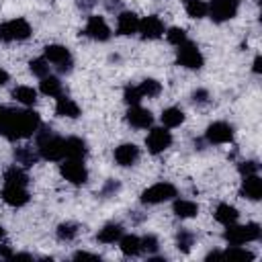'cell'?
I'll use <instances>...</instances> for the list:
<instances>
[{"label":"cell","mask_w":262,"mask_h":262,"mask_svg":"<svg viewBox=\"0 0 262 262\" xmlns=\"http://www.w3.org/2000/svg\"><path fill=\"white\" fill-rule=\"evenodd\" d=\"M41 129V117L35 111L4 108L0 117V135L6 139H25Z\"/></svg>","instance_id":"1"},{"label":"cell","mask_w":262,"mask_h":262,"mask_svg":"<svg viewBox=\"0 0 262 262\" xmlns=\"http://www.w3.org/2000/svg\"><path fill=\"white\" fill-rule=\"evenodd\" d=\"M37 151L43 160L49 162H59L63 160V139L59 135H55L51 129L43 127L41 131L37 129Z\"/></svg>","instance_id":"2"},{"label":"cell","mask_w":262,"mask_h":262,"mask_svg":"<svg viewBox=\"0 0 262 262\" xmlns=\"http://www.w3.org/2000/svg\"><path fill=\"white\" fill-rule=\"evenodd\" d=\"M260 237V225L258 223H246V225H227L223 231V239L229 246H244L248 242H256Z\"/></svg>","instance_id":"3"},{"label":"cell","mask_w":262,"mask_h":262,"mask_svg":"<svg viewBox=\"0 0 262 262\" xmlns=\"http://www.w3.org/2000/svg\"><path fill=\"white\" fill-rule=\"evenodd\" d=\"M31 37V25L25 18H12L0 25V41H25Z\"/></svg>","instance_id":"4"},{"label":"cell","mask_w":262,"mask_h":262,"mask_svg":"<svg viewBox=\"0 0 262 262\" xmlns=\"http://www.w3.org/2000/svg\"><path fill=\"white\" fill-rule=\"evenodd\" d=\"M176 61L182 66V68H188V70H199L203 68L205 63V57L203 53L199 51V47L190 41H184L182 45H178V51H176Z\"/></svg>","instance_id":"5"},{"label":"cell","mask_w":262,"mask_h":262,"mask_svg":"<svg viewBox=\"0 0 262 262\" xmlns=\"http://www.w3.org/2000/svg\"><path fill=\"white\" fill-rule=\"evenodd\" d=\"M176 196V186L170 184V182H158V184H151L149 188H145L141 192V203L145 205H158V203H164V201H170Z\"/></svg>","instance_id":"6"},{"label":"cell","mask_w":262,"mask_h":262,"mask_svg":"<svg viewBox=\"0 0 262 262\" xmlns=\"http://www.w3.org/2000/svg\"><path fill=\"white\" fill-rule=\"evenodd\" d=\"M145 145L149 154H162L172 145V133L168 131V127H151L145 137Z\"/></svg>","instance_id":"7"},{"label":"cell","mask_w":262,"mask_h":262,"mask_svg":"<svg viewBox=\"0 0 262 262\" xmlns=\"http://www.w3.org/2000/svg\"><path fill=\"white\" fill-rule=\"evenodd\" d=\"M239 0H211L209 2V12L215 23H225L237 14Z\"/></svg>","instance_id":"8"},{"label":"cell","mask_w":262,"mask_h":262,"mask_svg":"<svg viewBox=\"0 0 262 262\" xmlns=\"http://www.w3.org/2000/svg\"><path fill=\"white\" fill-rule=\"evenodd\" d=\"M59 172H61V176L68 180V182H72V184H76V186H80V184H84L86 180H88V170L84 168V164H82V160H66L61 166H59Z\"/></svg>","instance_id":"9"},{"label":"cell","mask_w":262,"mask_h":262,"mask_svg":"<svg viewBox=\"0 0 262 262\" xmlns=\"http://www.w3.org/2000/svg\"><path fill=\"white\" fill-rule=\"evenodd\" d=\"M45 59L53 66H57L59 72H70L72 70V55L70 49L63 45H47L45 47Z\"/></svg>","instance_id":"10"},{"label":"cell","mask_w":262,"mask_h":262,"mask_svg":"<svg viewBox=\"0 0 262 262\" xmlns=\"http://www.w3.org/2000/svg\"><path fill=\"white\" fill-rule=\"evenodd\" d=\"M205 137L209 143H229L233 139V127L225 121H215L207 127Z\"/></svg>","instance_id":"11"},{"label":"cell","mask_w":262,"mask_h":262,"mask_svg":"<svg viewBox=\"0 0 262 262\" xmlns=\"http://www.w3.org/2000/svg\"><path fill=\"white\" fill-rule=\"evenodd\" d=\"M84 35L94 39V41H108L111 39V29H108V25L102 16H90L86 27H84Z\"/></svg>","instance_id":"12"},{"label":"cell","mask_w":262,"mask_h":262,"mask_svg":"<svg viewBox=\"0 0 262 262\" xmlns=\"http://www.w3.org/2000/svg\"><path fill=\"white\" fill-rule=\"evenodd\" d=\"M2 199L10 207H23L29 203V190L27 186H16V184H4L2 188Z\"/></svg>","instance_id":"13"},{"label":"cell","mask_w":262,"mask_h":262,"mask_svg":"<svg viewBox=\"0 0 262 262\" xmlns=\"http://www.w3.org/2000/svg\"><path fill=\"white\" fill-rule=\"evenodd\" d=\"M137 31L141 33L143 39H158V37L164 35V23L160 20V16L149 14V16H145V18L139 20Z\"/></svg>","instance_id":"14"},{"label":"cell","mask_w":262,"mask_h":262,"mask_svg":"<svg viewBox=\"0 0 262 262\" xmlns=\"http://www.w3.org/2000/svg\"><path fill=\"white\" fill-rule=\"evenodd\" d=\"M127 123L131 127H135V129H147V127H151L154 117H151V113L147 108H141L139 104H135V106H131L127 111Z\"/></svg>","instance_id":"15"},{"label":"cell","mask_w":262,"mask_h":262,"mask_svg":"<svg viewBox=\"0 0 262 262\" xmlns=\"http://www.w3.org/2000/svg\"><path fill=\"white\" fill-rule=\"evenodd\" d=\"M139 158V147L135 143H121L115 149V162L119 166H133Z\"/></svg>","instance_id":"16"},{"label":"cell","mask_w":262,"mask_h":262,"mask_svg":"<svg viewBox=\"0 0 262 262\" xmlns=\"http://www.w3.org/2000/svg\"><path fill=\"white\" fill-rule=\"evenodd\" d=\"M63 154L70 160H84L86 154H88L86 141L80 139V137H68V139H63Z\"/></svg>","instance_id":"17"},{"label":"cell","mask_w":262,"mask_h":262,"mask_svg":"<svg viewBox=\"0 0 262 262\" xmlns=\"http://www.w3.org/2000/svg\"><path fill=\"white\" fill-rule=\"evenodd\" d=\"M137 27H139V18L135 12L125 10L117 16V33L119 35H133V33H137Z\"/></svg>","instance_id":"18"},{"label":"cell","mask_w":262,"mask_h":262,"mask_svg":"<svg viewBox=\"0 0 262 262\" xmlns=\"http://www.w3.org/2000/svg\"><path fill=\"white\" fill-rule=\"evenodd\" d=\"M242 194L250 201H258L262 196V180L258 174H250V176H244V182H242Z\"/></svg>","instance_id":"19"},{"label":"cell","mask_w":262,"mask_h":262,"mask_svg":"<svg viewBox=\"0 0 262 262\" xmlns=\"http://www.w3.org/2000/svg\"><path fill=\"white\" fill-rule=\"evenodd\" d=\"M55 113L59 117H68V119H76L80 117V106L76 100L68 98V96H59L57 98V104H55Z\"/></svg>","instance_id":"20"},{"label":"cell","mask_w":262,"mask_h":262,"mask_svg":"<svg viewBox=\"0 0 262 262\" xmlns=\"http://www.w3.org/2000/svg\"><path fill=\"white\" fill-rule=\"evenodd\" d=\"M237 217H239L237 209H235L233 205H229V203H221V205H217V209H215V219H217L221 225H225V227L231 225V223H235Z\"/></svg>","instance_id":"21"},{"label":"cell","mask_w":262,"mask_h":262,"mask_svg":"<svg viewBox=\"0 0 262 262\" xmlns=\"http://www.w3.org/2000/svg\"><path fill=\"white\" fill-rule=\"evenodd\" d=\"M174 215L180 217V219H190L199 213V205L194 201H188V199H178L174 201Z\"/></svg>","instance_id":"22"},{"label":"cell","mask_w":262,"mask_h":262,"mask_svg":"<svg viewBox=\"0 0 262 262\" xmlns=\"http://www.w3.org/2000/svg\"><path fill=\"white\" fill-rule=\"evenodd\" d=\"M119 248L125 256H139L143 252L141 250V237H137V235H121Z\"/></svg>","instance_id":"23"},{"label":"cell","mask_w":262,"mask_h":262,"mask_svg":"<svg viewBox=\"0 0 262 262\" xmlns=\"http://www.w3.org/2000/svg\"><path fill=\"white\" fill-rule=\"evenodd\" d=\"M121 235H123V227L119 223H106V225H102V229L98 231L96 237L102 244H115V242H119Z\"/></svg>","instance_id":"24"},{"label":"cell","mask_w":262,"mask_h":262,"mask_svg":"<svg viewBox=\"0 0 262 262\" xmlns=\"http://www.w3.org/2000/svg\"><path fill=\"white\" fill-rule=\"evenodd\" d=\"M12 98H14L16 102L25 104V106H31V104H35V100H37V90L31 88V86H16V88L12 90Z\"/></svg>","instance_id":"25"},{"label":"cell","mask_w":262,"mask_h":262,"mask_svg":"<svg viewBox=\"0 0 262 262\" xmlns=\"http://www.w3.org/2000/svg\"><path fill=\"white\" fill-rule=\"evenodd\" d=\"M4 184L27 186V184H29V176L25 174V170H20V168H16V166H10V168L4 172Z\"/></svg>","instance_id":"26"},{"label":"cell","mask_w":262,"mask_h":262,"mask_svg":"<svg viewBox=\"0 0 262 262\" xmlns=\"http://www.w3.org/2000/svg\"><path fill=\"white\" fill-rule=\"evenodd\" d=\"M41 92L45 94V96H61V82H59V78H55V76H45V78H41Z\"/></svg>","instance_id":"27"},{"label":"cell","mask_w":262,"mask_h":262,"mask_svg":"<svg viewBox=\"0 0 262 262\" xmlns=\"http://www.w3.org/2000/svg\"><path fill=\"white\" fill-rule=\"evenodd\" d=\"M184 121V113L180 111V108H176V106H170V108H164V113H162V123H164V127H178L180 123Z\"/></svg>","instance_id":"28"},{"label":"cell","mask_w":262,"mask_h":262,"mask_svg":"<svg viewBox=\"0 0 262 262\" xmlns=\"http://www.w3.org/2000/svg\"><path fill=\"white\" fill-rule=\"evenodd\" d=\"M137 88H139V92H141L143 98H145V96H147V98H154V96H158V94L162 92V84H160L158 80H154V78H145Z\"/></svg>","instance_id":"29"},{"label":"cell","mask_w":262,"mask_h":262,"mask_svg":"<svg viewBox=\"0 0 262 262\" xmlns=\"http://www.w3.org/2000/svg\"><path fill=\"white\" fill-rule=\"evenodd\" d=\"M186 12H188V16H192V18H203V16H207V12H209V4L203 2V0H188V2H186Z\"/></svg>","instance_id":"30"},{"label":"cell","mask_w":262,"mask_h":262,"mask_svg":"<svg viewBox=\"0 0 262 262\" xmlns=\"http://www.w3.org/2000/svg\"><path fill=\"white\" fill-rule=\"evenodd\" d=\"M192 244H194V233L188 231V229H180L178 235H176V246H178V250H180V252H190Z\"/></svg>","instance_id":"31"},{"label":"cell","mask_w":262,"mask_h":262,"mask_svg":"<svg viewBox=\"0 0 262 262\" xmlns=\"http://www.w3.org/2000/svg\"><path fill=\"white\" fill-rule=\"evenodd\" d=\"M14 158H16V162L18 164H25V166H33L35 162H37V154L31 149V147H18V149H14Z\"/></svg>","instance_id":"32"},{"label":"cell","mask_w":262,"mask_h":262,"mask_svg":"<svg viewBox=\"0 0 262 262\" xmlns=\"http://www.w3.org/2000/svg\"><path fill=\"white\" fill-rule=\"evenodd\" d=\"M29 68H31V72H33L37 78H45V76H49V61H47L45 57H37V59H33V61L29 63Z\"/></svg>","instance_id":"33"},{"label":"cell","mask_w":262,"mask_h":262,"mask_svg":"<svg viewBox=\"0 0 262 262\" xmlns=\"http://www.w3.org/2000/svg\"><path fill=\"white\" fill-rule=\"evenodd\" d=\"M78 235V227L74 223H59L57 225V237L63 239V242H70Z\"/></svg>","instance_id":"34"},{"label":"cell","mask_w":262,"mask_h":262,"mask_svg":"<svg viewBox=\"0 0 262 262\" xmlns=\"http://www.w3.org/2000/svg\"><path fill=\"white\" fill-rule=\"evenodd\" d=\"M223 258H239V260H254V254L246 248H239V246H233L229 248L227 252H223Z\"/></svg>","instance_id":"35"},{"label":"cell","mask_w":262,"mask_h":262,"mask_svg":"<svg viewBox=\"0 0 262 262\" xmlns=\"http://www.w3.org/2000/svg\"><path fill=\"white\" fill-rule=\"evenodd\" d=\"M123 98H125V102H127L129 106H135V104H139V100H141L143 96H141V92H139L137 86H127L125 92H123Z\"/></svg>","instance_id":"36"},{"label":"cell","mask_w":262,"mask_h":262,"mask_svg":"<svg viewBox=\"0 0 262 262\" xmlns=\"http://www.w3.org/2000/svg\"><path fill=\"white\" fill-rule=\"evenodd\" d=\"M166 37H168V41L172 43V45H182L184 41H188L186 39V33H184V29H178V27H172L168 33H166Z\"/></svg>","instance_id":"37"},{"label":"cell","mask_w":262,"mask_h":262,"mask_svg":"<svg viewBox=\"0 0 262 262\" xmlns=\"http://www.w3.org/2000/svg\"><path fill=\"white\" fill-rule=\"evenodd\" d=\"M158 248H160V244H158V237L156 235H145L141 239V250H145L147 254H156Z\"/></svg>","instance_id":"38"},{"label":"cell","mask_w":262,"mask_h":262,"mask_svg":"<svg viewBox=\"0 0 262 262\" xmlns=\"http://www.w3.org/2000/svg\"><path fill=\"white\" fill-rule=\"evenodd\" d=\"M237 170H239V174H242V176L258 174V164H256L254 160H248V162H242V164L237 166Z\"/></svg>","instance_id":"39"},{"label":"cell","mask_w":262,"mask_h":262,"mask_svg":"<svg viewBox=\"0 0 262 262\" xmlns=\"http://www.w3.org/2000/svg\"><path fill=\"white\" fill-rule=\"evenodd\" d=\"M192 100H194V102H199V104H205V102L209 100V92H207V90H203V88H199V90H194V92H192Z\"/></svg>","instance_id":"40"},{"label":"cell","mask_w":262,"mask_h":262,"mask_svg":"<svg viewBox=\"0 0 262 262\" xmlns=\"http://www.w3.org/2000/svg\"><path fill=\"white\" fill-rule=\"evenodd\" d=\"M74 260H100L98 254H90V252H76Z\"/></svg>","instance_id":"41"},{"label":"cell","mask_w":262,"mask_h":262,"mask_svg":"<svg viewBox=\"0 0 262 262\" xmlns=\"http://www.w3.org/2000/svg\"><path fill=\"white\" fill-rule=\"evenodd\" d=\"M119 190V182H115V180H108L106 184H104V188H102V194L106 196V194H113V192H117Z\"/></svg>","instance_id":"42"},{"label":"cell","mask_w":262,"mask_h":262,"mask_svg":"<svg viewBox=\"0 0 262 262\" xmlns=\"http://www.w3.org/2000/svg\"><path fill=\"white\" fill-rule=\"evenodd\" d=\"M14 252L8 248V246H0V258H12Z\"/></svg>","instance_id":"43"},{"label":"cell","mask_w":262,"mask_h":262,"mask_svg":"<svg viewBox=\"0 0 262 262\" xmlns=\"http://www.w3.org/2000/svg\"><path fill=\"white\" fill-rule=\"evenodd\" d=\"M260 70H262V57L258 55V57L254 59V74H260Z\"/></svg>","instance_id":"44"},{"label":"cell","mask_w":262,"mask_h":262,"mask_svg":"<svg viewBox=\"0 0 262 262\" xmlns=\"http://www.w3.org/2000/svg\"><path fill=\"white\" fill-rule=\"evenodd\" d=\"M6 82H8V72H6V70H2V68H0V86H4V84H6Z\"/></svg>","instance_id":"45"},{"label":"cell","mask_w":262,"mask_h":262,"mask_svg":"<svg viewBox=\"0 0 262 262\" xmlns=\"http://www.w3.org/2000/svg\"><path fill=\"white\" fill-rule=\"evenodd\" d=\"M2 235H4V229H2V227H0V239H2Z\"/></svg>","instance_id":"46"},{"label":"cell","mask_w":262,"mask_h":262,"mask_svg":"<svg viewBox=\"0 0 262 262\" xmlns=\"http://www.w3.org/2000/svg\"><path fill=\"white\" fill-rule=\"evenodd\" d=\"M2 113H4V106H0V117H2Z\"/></svg>","instance_id":"47"}]
</instances>
